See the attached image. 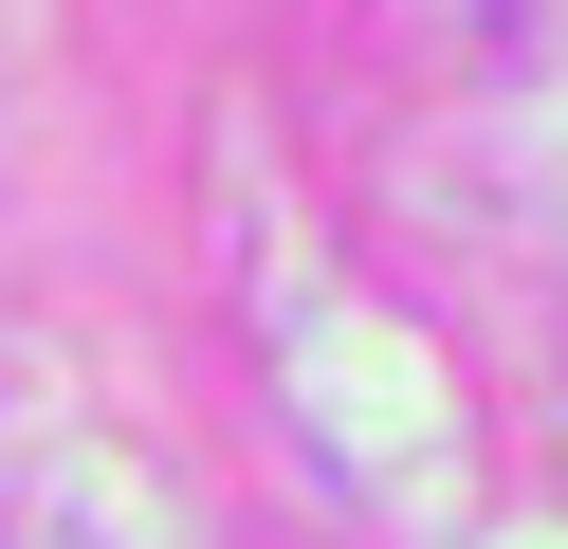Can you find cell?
<instances>
[]
</instances>
